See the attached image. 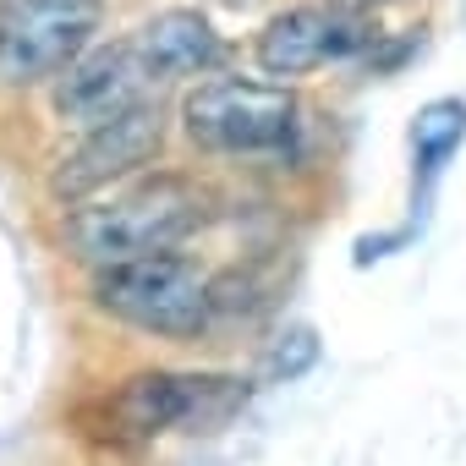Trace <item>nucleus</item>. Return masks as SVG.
<instances>
[{"instance_id": "f257e3e1", "label": "nucleus", "mask_w": 466, "mask_h": 466, "mask_svg": "<svg viewBox=\"0 0 466 466\" xmlns=\"http://www.w3.org/2000/svg\"><path fill=\"white\" fill-rule=\"evenodd\" d=\"M203 225V192L187 176H148L105 203H88L66 219V248L94 264H132L148 253H176Z\"/></svg>"}, {"instance_id": "f03ea898", "label": "nucleus", "mask_w": 466, "mask_h": 466, "mask_svg": "<svg viewBox=\"0 0 466 466\" xmlns=\"http://www.w3.org/2000/svg\"><path fill=\"white\" fill-rule=\"evenodd\" d=\"M94 308L143 329V335H203L214 319V286L203 275V264L181 258V253H148L132 264H110L94 269Z\"/></svg>"}, {"instance_id": "7ed1b4c3", "label": "nucleus", "mask_w": 466, "mask_h": 466, "mask_svg": "<svg viewBox=\"0 0 466 466\" xmlns=\"http://www.w3.org/2000/svg\"><path fill=\"white\" fill-rule=\"evenodd\" d=\"M181 127L208 154H275L297 132V99L275 83L208 77L181 99Z\"/></svg>"}, {"instance_id": "20e7f679", "label": "nucleus", "mask_w": 466, "mask_h": 466, "mask_svg": "<svg viewBox=\"0 0 466 466\" xmlns=\"http://www.w3.org/2000/svg\"><path fill=\"white\" fill-rule=\"evenodd\" d=\"M99 34L94 0H0V83H56Z\"/></svg>"}, {"instance_id": "39448f33", "label": "nucleus", "mask_w": 466, "mask_h": 466, "mask_svg": "<svg viewBox=\"0 0 466 466\" xmlns=\"http://www.w3.org/2000/svg\"><path fill=\"white\" fill-rule=\"evenodd\" d=\"M373 17L351 0H313V6H291L264 23L258 34V66L269 77H302L329 61H346L373 45Z\"/></svg>"}, {"instance_id": "423d86ee", "label": "nucleus", "mask_w": 466, "mask_h": 466, "mask_svg": "<svg viewBox=\"0 0 466 466\" xmlns=\"http://www.w3.org/2000/svg\"><path fill=\"white\" fill-rule=\"evenodd\" d=\"M159 143H165V116H159V105L143 99V105L110 116V121L88 127V137H83V143L61 159V170L50 176V192L66 198V203H77V198H88V192H99V187H110V181H121V176H132L137 165H148V159L159 154Z\"/></svg>"}, {"instance_id": "0eeeda50", "label": "nucleus", "mask_w": 466, "mask_h": 466, "mask_svg": "<svg viewBox=\"0 0 466 466\" xmlns=\"http://www.w3.org/2000/svg\"><path fill=\"white\" fill-rule=\"evenodd\" d=\"M148 66L137 61L132 45H110V50H83L61 77H56V116L66 127H99L132 105H143L148 94Z\"/></svg>"}, {"instance_id": "6e6552de", "label": "nucleus", "mask_w": 466, "mask_h": 466, "mask_svg": "<svg viewBox=\"0 0 466 466\" xmlns=\"http://www.w3.org/2000/svg\"><path fill=\"white\" fill-rule=\"evenodd\" d=\"M225 390V379H198V373H137L116 390V422L137 439L170 433L192 417H203V400Z\"/></svg>"}, {"instance_id": "1a4fd4ad", "label": "nucleus", "mask_w": 466, "mask_h": 466, "mask_svg": "<svg viewBox=\"0 0 466 466\" xmlns=\"http://www.w3.org/2000/svg\"><path fill=\"white\" fill-rule=\"evenodd\" d=\"M132 50H137V61L148 66V77H198V72L219 66V56H225L214 23H208L203 12H187V6L148 17V23L137 28Z\"/></svg>"}, {"instance_id": "9d476101", "label": "nucleus", "mask_w": 466, "mask_h": 466, "mask_svg": "<svg viewBox=\"0 0 466 466\" xmlns=\"http://www.w3.org/2000/svg\"><path fill=\"white\" fill-rule=\"evenodd\" d=\"M461 137H466V105L461 99H433L422 116H417V127H411V143H417V165H422V187L444 170V159L461 148Z\"/></svg>"}, {"instance_id": "9b49d317", "label": "nucleus", "mask_w": 466, "mask_h": 466, "mask_svg": "<svg viewBox=\"0 0 466 466\" xmlns=\"http://www.w3.org/2000/svg\"><path fill=\"white\" fill-rule=\"evenodd\" d=\"M313 362H319V335L313 329H286L275 340V351L264 357V373L269 379H302Z\"/></svg>"}, {"instance_id": "f8f14e48", "label": "nucleus", "mask_w": 466, "mask_h": 466, "mask_svg": "<svg viewBox=\"0 0 466 466\" xmlns=\"http://www.w3.org/2000/svg\"><path fill=\"white\" fill-rule=\"evenodd\" d=\"M351 6H379V0H351Z\"/></svg>"}]
</instances>
